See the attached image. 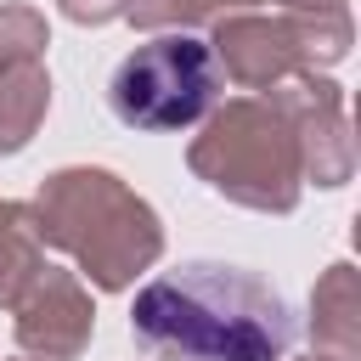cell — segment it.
<instances>
[{
  "label": "cell",
  "instance_id": "1",
  "mask_svg": "<svg viewBox=\"0 0 361 361\" xmlns=\"http://www.w3.org/2000/svg\"><path fill=\"white\" fill-rule=\"evenodd\" d=\"M130 338L152 361H288L299 310L248 265L186 259L135 293Z\"/></svg>",
  "mask_w": 361,
  "mask_h": 361
},
{
  "label": "cell",
  "instance_id": "2",
  "mask_svg": "<svg viewBox=\"0 0 361 361\" xmlns=\"http://www.w3.org/2000/svg\"><path fill=\"white\" fill-rule=\"evenodd\" d=\"M220 96V62L203 39L192 34H158L135 45L113 79H107V107L130 130H186L197 124Z\"/></svg>",
  "mask_w": 361,
  "mask_h": 361
}]
</instances>
